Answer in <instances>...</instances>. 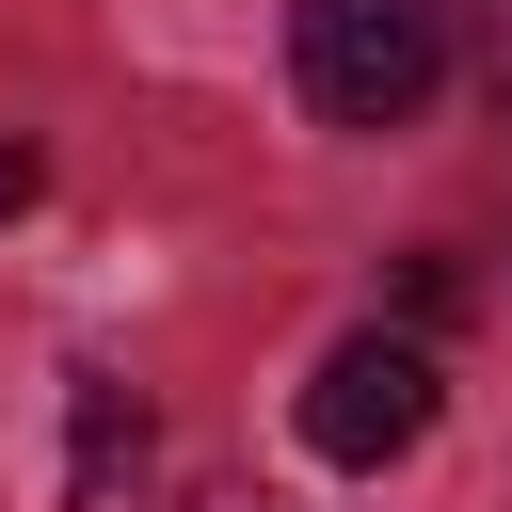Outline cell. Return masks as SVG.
Wrapping results in <instances>:
<instances>
[{
    "mask_svg": "<svg viewBox=\"0 0 512 512\" xmlns=\"http://www.w3.org/2000/svg\"><path fill=\"white\" fill-rule=\"evenodd\" d=\"M128 480H144V400L80 368L64 384V496H128Z\"/></svg>",
    "mask_w": 512,
    "mask_h": 512,
    "instance_id": "cell-3",
    "label": "cell"
},
{
    "mask_svg": "<svg viewBox=\"0 0 512 512\" xmlns=\"http://www.w3.org/2000/svg\"><path fill=\"white\" fill-rule=\"evenodd\" d=\"M208 512H272V496H208Z\"/></svg>",
    "mask_w": 512,
    "mask_h": 512,
    "instance_id": "cell-5",
    "label": "cell"
},
{
    "mask_svg": "<svg viewBox=\"0 0 512 512\" xmlns=\"http://www.w3.org/2000/svg\"><path fill=\"white\" fill-rule=\"evenodd\" d=\"M32 192H48V160H32V144H0V224H16Z\"/></svg>",
    "mask_w": 512,
    "mask_h": 512,
    "instance_id": "cell-4",
    "label": "cell"
},
{
    "mask_svg": "<svg viewBox=\"0 0 512 512\" xmlns=\"http://www.w3.org/2000/svg\"><path fill=\"white\" fill-rule=\"evenodd\" d=\"M448 80V0H304V112L400 128Z\"/></svg>",
    "mask_w": 512,
    "mask_h": 512,
    "instance_id": "cell-1",
    "label": "cell"
},
{
    "mask_svg": "<svg viewBox=\"0 0 512 512\" xmlns=\"http://www.w3.org/2000/svg\"><path fill=\"white\" fill-rule=\"evenodd\" d=\"M432 400H448L432 336H336V352H320V384H304V448L368 480V464H400V448L432 432Z\"/></svg>",
    "mask_w": 512,
    "mask_h": 512,
    "instance_id": "cell-2",
    "label": "cell"
}]
</instances>
